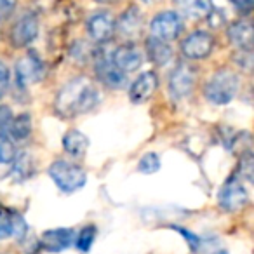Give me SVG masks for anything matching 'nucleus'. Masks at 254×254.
I'll return each mask as SVG.
<instances>
[{
    "label": "nucleus",
    "instance_id": "4be33fe9",
    "mask_svg": "<svg viewBox=\"0 0 254 254\" xmlns=\"http://www.w3.org/2000/svg\"><path fill=\"white\" fill-rule=\"evenodd\" d=\"M98 235V228L94 225H87L80 230L78 235H75V246L80 253H89Z\"/></svg>",
    "mask_w": 254,
    "mask_h": 254
},
{
    "label": "nucleus",
    "instance_id": "5701e85b",
    "mask_svg": "<svg viewBox=\"0 0 254 254\" xmlns=\"http://www.w3.org/2000/svg\"><path fill=\"white\" fill-rule=\"evenodd\" d=\"M239 174L240 178L247 181V183H253L254 180V160L251 150H246L244 153H240V162H239Z\"/></svg>",
    "mask_w": 254,
    "mask_h": 254
},
{
    "label": "nucleus",
    "instance_id": "473e14b6",
    "mask_svg": "<svg viewBox=\"0 0 254 254\" xmlns=\"http://www.w3.org/2000/svg\"><path fill=\"white\" fill-rule=\"evenodd\" d=\"M139 2L145 5H153V4H157V2H160V0H139Z\"/></svg>",
    "mask_w": 254,
    "mask_h": 254
},
{
    "label": "nucleus",
    "instance_id": "f03ea898",
    "mask_svg": "<svg viewBox=\"0 0 254 254\" xmlns=\"http://www.w3.org/2000/svg\"><path fill=\"white\" fill-rule=\"evenodd\" d=\"M240 87L239 75L230 68H219L209 77L204 85L205 99L212 105H228L237 96Z\"/></svg>",
    "mask_w": 254,
    "mask_h": 254
},
{
    "label": "nucleus",
    "instance_id": "dca6fc26",
    "mask_svg": "<svg viewBox=\"0 0 254 254\" xmlns=\"http://www.w3.org/2000/svg\"><path fill=\"white\" fill-rule=\"evenodd\" d=\"M228 39L235 47L240 51H251L253 49V26L246 19L235 21L228 26Z\"/></svg>",
    "mask_w": 254,
    "mask_h": 254
},
{
    "label": "nucleus",
    "instance_id": "412c9836",
    "mask_svg": "<svg viewBox=\"0 0 254 254\" xmlns=\"http://www.w3.org/2000/svg\"><path fill=\"white\" fill-rule=\"evenodd\" d=\"M14 164V169H12V174H14L18 180H26L33 174V166H32V157L26 152H21L16 155V159L12 160Z\"/></svg>",
    "mask_w": 254,
    "mask_h": 254
},
{
    "label": "nucleus",
    "instance_id": "6ab92c4d",
    "mask_svg": "<svg viewBox=\"0 0 254 254\" xmlns=\"http://www.w3.org/2000/svg\"><path fill=\"white\" fill-rule=\"evenodd\" d=\"M146 54H148L150 61L157 66H166L171 60H173V47L166 40L150 37L146 40Z\"/></svg>",
    "mask_w": 254,
    "mask_h": 254
},
{
    "label": "nucleus",
    "instance_id": "ddd939ff",
    "mask_svg": "<svg viewBox=\"0 0 254 254\" xmlns=\"http://www.w3.org/2000/svg\"><path fill=\"white\" fill-rule=\"evenodd\" d=\"M157 87H159V77L155 71H143L129 87V99L134 105H141L152 98Z\"/></svg>",
    "mask_w": 254,
    "mask_h": 254
},
{
    "label": "nucleus",
    "instance_id": "bb28decb",
    "mask_svg": "<svg viewBox=\"0 0 254 254\" xmlns=\"http://www.w3.org/2000/svg\"><path fill=\"white\" fill-rule=\"evenodd\" d=\"M171 228L176 230V232L180 233L183 239H187V242H188V246H190L191 253H197L198 247H200V239H198V237L195 235L193 232H190V230L183 228V226H178V225H171Z\"/></svg>",
    "mask_w": 254,
    "mask_h": 254
},
{
    "label": "nucleus",
    "instance_id": "cd10ccee",
    "mask_svg": "<svg viewBox=\"0 0 254 254\" xmlns=\"http://www.w3.org/2000/svg\"><path fill=\"white\" fill-rule=\"evenodd\" d=\"M9 84H11V71L4 61H0V98H4L7 94Z\"/></svg>",
    "mask_w": 254,
    "mask_h": 254
},
{
    "label": "nucleus",
    "instance_id": "f3484780",
    "mask_svg": "<svg viewBox=\"0 0 254 254\" xmlns=\"http://www.w3.org/2000/svg\"><path fill=\"white\" fill-rule=\"evenodd\" d=\"M174 5L180 12L190 19H202L207 18L209 12L214 9L212 0H174Z\"/></svg>",
    "mask_w": 254,
    "mask_h": 254
},
{
    "label": "nucleus",
    "instance_id": "6e6552de",
    "mask_svg": "<svg viewBox=\"0 0 254 254\" xmlns=\"http://www.w3.org/2000/svg\"><path fill=\"white\" fill-rule=\"evenodd\" d=\"M39 35V18L35 14H25L12 25L11 28V44L16 49L28 47Z\"/></svg>",
    "mask_w": 254,
    "mask_h": 254
},
{
    "label": "nucleus",
    "instance_id": "72a5a7b5",
    "mask_svg": "<svg viewBox=\"0 0 254 254\" xmlns=\"http://www.w3.org/2000/svg\"><path fill=\"white\" fill-rule=\"evenodd\" d=\"M216 254H228L226 251H219V253H216Z\"/></svg>",
    "mask_w": 254,
    "mask_h": 254
},
{
    "label": "nucleus",
    "instance_id": "1a4fd4ad",
    "mask_svg": "<svg viewBox=\"0 0 254 254\" xmlns=\"http://www.w3.org/2000/svg\"><path fill=\"white\" fill-rule=\"evenodd\" d=\"M44 77V63L37 53H28L16 63V84L28 85L35 84Z\"/></svg>",
    "mask_w": 254,
    "mask_h": 254
},
{
    "label": "nucleus",
    "instance_id": "a211bd4d",
    "mask_svg": "<svg viewBox=\"0 0 254 254\" xmlns=\"http://www.w3.org/2000/svg\"><path fill=\"white\" fill-rule=\"evenodd\" d=\"M89 148V138L78 129H70L63 136V150L73 159H82Z\"/></svg>",
    "mask_w": 254,
    "mask_h": 254
},
{
    "label": "nucleus",
    "instance_id": "c756f323",
    "mask_svg": "<svg viewBox=\"0 0 254 254\" xmlns=\"http://www.w3.org/2000/svg\"><path fill=\"white\" fill-rule=\"evenodd\" d=\"M16 5H18V0H0V21L11 18Z\"/></svg>",
    "mask_w": 254,
    "mask_h": 254
},
{
    "label": "nucleus",
    "instance_id": "4468645a",
    "mask_svg": "<svg viewBox=\"0 0 254 254\" xmlns=\"http://www.w3.org/2000/svg\"><path fill=\"white\" fill-rule=\"evenodd\" d=\"M96 75L98 78L110 89H120L126 84V73L119 70L115 64L112 63V58L98 56L96 58Z\"/></svg>",
    "mask_w": 254,
    "mask_h": 254
},
{
    "label": "nucleus",
    "instance_id": "20e7f679",
    "mask_svg": "<svg viewBox=\"0 0 254 254\" xmlns=\"http://www.w3.org/2000/svg\"><path fill=\"white\" fill-rule=\"evenodd\" d=\"M218 204L226 212H239L249 204V193L240 178L230 176L218 193Z\"/></svg>",
    "mask_w": 254,
    "mask_h": 254
},
{
    "label": "nucleus",
    "instance_id": "2f4dec72",
    "mask_svg": "<svg viewBox=\"0 0 254 254\" xmlns=\"http://www.w3.org/2000/svg\"><path fill=\"white\" fill-rule=\"evenodd\" d=\"M98 4H105V5H110V4H117L119 0H96Z\"/></svg>",
    "mask_w": 254,
    "mask_h": 254
},
{
    "label": "nucleus",
    "instance_id": "a878e982",
    "mask_svg": "<svg viewBox=\"0 0 254 254\" xmlns=\"http://www.w3.org/2000/svg\"><path fill=\"white\" fill-rule=\"evenodd\" d=\"M16 155H18V152H16V146L12 145L11 138L0 134V164H12Z\"/></svg>",
    "mask_w": 254,
    "mask_h": 254
},
{
    "label": "nucleus",
    "instance_id": "9d476101",
    "mask_svg": "<svg viewBox=\"0 0 254 254\" xmlns=\"http://www.w3.org/2000/svg\"><path fill=\"white\" fill-rule=\"evenodd\" d=\"M112 63L122 73H132L143 64V53L134 44H124L117 47L112 54Z\"/></svg>",
    "mask_w": 254,
    "mask_h": 254
},
{
    "label": "nucleus",
    "instance_id": "f8f14e48",
    "mask_svg": "<svg viewBox=\"0 0 254 254\" xmlns=\"http://www.w3.org/2000/svg\"><path fill=\"white\" fill-rule=\"evenodd\" d=\"M87 33L92 40L103 44L108 42L115 33V19L110 12H94L87 19Z\"/></svg>",
    "mask_w": 254,
    "mask_h": 254
},
{
    "label": "nucleus",
    "instance_id": "7ed1b4c3",
    "mask_svg": "<svg viewBox=\"0 0 254 254\" xmlns=\"http://www.w3.org/2000/svg\"><path fill=\"white\" fill-rule=\"evenodd\" d=\"M49 176L58 188L64 193H73L85 187L87 173L78 164L68 160H54L49 167Z\"/></svg>",
    "mask_w": 254,
    "mask_h": 254
},
{
    "label": "nucleus",
    "instance_id": "0eeeda50",
    "mask_svg": "<svg viewBox=\"0 0 254 254\" xmlns=\"http://www.w3.org/2000/svg\"><path fill=\"white\" fill-rule=\"evenodd\" d=\"M212 49H214V37L202 30L190 33L181 42V53L188 60H205L212 53Z\"/></svg>",
    "mask_w": 254,
    "mask_h": 254
},
{
    "label": "nucleus",
    "instance_id": "f257e3e1",
    "mask_svg": "<svg viewBox=\"0 0 254 254\" xmlns=\"http://www.w3.org/2000/svg\"><path fill=\"white\" fill-rule=\"evenodd\" d=\"M99 103V92L89 78L77 77L60 89L54 99V110L63 119H75L89 113Z\"/></svg>",
    "mask_w": 254,
    "mask_h": 254
},
{
    "label": "nucleus",
    "instance_id": "7c9ffc66",
    "mask_svg": "<svg viewBox=\"0 0 254 254\" xmlns=\"http://www.w3.org/2000/svg\"><path fill=\"white\" fill-rule=\"evenodd\" d=\"M232 4L235 5L242 14H249L254 7V0H232Z\"/></svg>",
    "mask_w": 254,
    "mask_h": 254
},
{
    "label": "nucleus",
    "instance_id": "b1692460",
    "mask_svg": "<svg viewBox=\"0 0 254 254\" xmlns=\"http://www.w3.org/2000/svg\"><path fill=\"white\" fill-rule=\"evenodd\" d=\"M160 169V157L155 152H148L139 159L138 171L143 174H155Z\"/></svg>",
    "mask_w": 254,
    "mask_h": 254
},
{
    "label": "nucleus",
    "instance_id": "423d86ee",
    "mask_svg": "<svg viewBox=\"0 0 254 254\" xmlns=\"http://www.w3.org/2000/svg\"><path fill=\"white\" fill-rule=\"evenodd\" d=\"M197 80V70L188 63H180L169 73V94L174 99H183L191 94Z\"/></svg>",
    "mask_w": 254,
    "mask_h": 254
},
{
    "label": "nucleus",
    "instance_id": "39448f33",
    "mask_svg": "<svg viewBox=\"0 0 254 254\" xmlns=\"http://www.w3.org/2000/svg\"><path fill=\"white\" fill-rule=\"evenodd\" d=\"M183 26L185 25L181 14H178L174 11H162L150 23V33L155 39L171 42V40H176L181 35Z\"/></svg>",
    "mask_w": 254,
    "mask_h": 254
},
{
    "label": "nucleus",
    "instance_id": "9b49d317",
    "mask_svg": "<svg viewBox=\"0 0 254 254\" xmlns=\"http://www.w3.org/2000/svg\"><path fill=\"white\" fill-rule=\"evenodd\" d=\"M75 230L61 226V228L46 230L40 237V244L47 253H61L75 244Z\"/></svg>",
    "mask_w": 254,
    "mask_h": 254
},
{
    "label": "nucleus",
    "instance_id": "393cba45",
    "mask_svg": "<svg viewBox=\"0 0 254 254\" xmlns=\"http://www.w3.org/2000/svg\"><path fill=\"white\" fill-rule=\"evenodd\" d=\"M14 214L9 209L0 207V240L7 239L12 235V230H14Z\"/></svg>",
    "mask_w": 254,
    "mask_h": 254
},
{
    "label": "nucleus",
    "instance_id": "aec40b11",
    "mask_svg": "<svg viewBox=\"0 0 254 254\" xmlns=\"http://www.w3.org/2000/svg\"><path fill=\"white\" fill-rule=\"evenodd\" d=\"M33 131V122L30 113H19V115L12 117L11 124H9L7 134L14 141H23V139L30 138Z\"/></svg>",
    "mask_w": 254,
    "mask_h": 254
},
{
    "label": "nucleus",
    "instance_id": "2eb2a0df",
    "mask_svg": "<svg viewBox=\"0 0 254 254\" xmlns=\"http://www.w3.org/2000/svg\"><path fill=\"white\" fill-rule=\"evenodd\" d=\"M115 28L120 32V35L127 39H134L143 30V14L136 5H131L129 9L122 12L119 21L115 23Z\"/></svg>",
    "mask_w": 254,
    "mask_h": 254
},
{
    "label": "nucleus",
    "instance_id": "c85d7f7f",
    "mask_svg": "<svg viewBox=\"0 0 254 254\" xmlns=\"http://www.w3.org/2000/svg\"><path fill=\"white\" fill-rule=\"evenodd\" d=\"M12 112L9 106L5 105H0V134H7V129H9V124L12 120Z\"/></svg>",
    "mask_w": 254,
    "mask_h": 254
}]
</instances>
